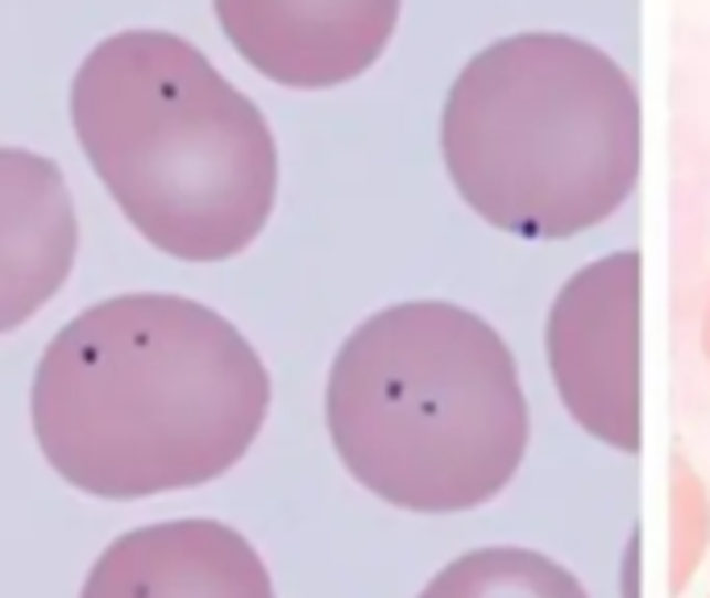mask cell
I'll return each instance as SVG.
<instances>
[{"instance_id": "cell-5", "label": "cell", "mask_w": 710, "mask_h": 598, "mask_svg": "<svg viewBox=\"0 0 710 598\" xmlns=\"http://www.w3.org/2000/svg\"><path fill=\"white\" fill-rule=\"evenodd\" d=\"M75 217L51 162L0 167V333L30 321L67 283Z\"/></svg>"}, {"instance_id": "cell-6", "label": "cell", "mask_w": 710, "mask_h": 598, "mask_svg": "<svg viewBox=\"0 0 710 598\" xmlns=\"http://www.w3.org/2000/svg\"><path fill=\"white\" fill-rule=\"evenodd\" d=\"M420 598H590L561 562L537 548H474L436 574Z\"/></svg>"}, {"instance_id": "cell-4", "label": "cell", "mask_w": 710, "mask_h": 598, "mask_svg": "<svg viewBox=\"0 0 710 598\" xmlns=\"http://www.w3.org/2000/svg\"><path fill=\"white\" fill-rule=\"evenodd\" d=\"M80 598H275V586L242 532L171 520L117 536Z\"/></svg>"}, {"instance_id": "cell-3", "label": "cell", "mask_w": 710, "mask_h": 598, "mask_svg": "<svg viewBox=\"0 0 710 598\" xmlns=\"http://www.w3.org/2000/svg\"><path fill=\"white\" fill-rule=\"evenodd\" d=\"M553 370L577 424L624 453L640 449L636 258L577 274L553 316Z\"/></svg>"}, {"instance_id": "cell-1", "label": "cell", "mask_w": 710, "mask_h": 598, "mask_svg": "<svg viewBox=\"0 0 710 598\" xmlns=\"http://www.w3.org/2000/svg\"><path fill=\"white\" fill-rule=\"evenodd\" d=\"M271 408V378L237 328L179 295H117L75 316L34 378L46 462L96 499H146L221 479Z\"/></svg>"}, {"instance_id": "cell-2", "label": "cell", "mask_w": 710, "mask_h": 598, "mask_svg": "<svg viewBox=\"0 0 710 598\" xmlns=\"http://www.w3.org/2000/svg\"><path fill=\"white\" fill-rule=\"evenodd\" d=\"M329 432L349 474L386 503L469 512L516 479L528 403L507 345L474 312L403 304L337 354Z\"/></svg>"}]
</instances>
